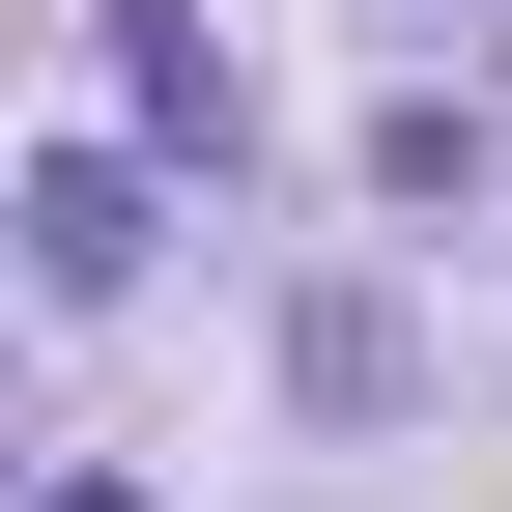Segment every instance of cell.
<instances>
[{"instance_id":"obj_1","label":"cell","mask_w":512,"mask_h":512,"mask_svg":"<svg viewBox=\"0 0 512 512\" xmlns=\"http://www.w3.org/2000/svg\"><path fill=\"white\" fill-rule=\"evenodd\" d=\"M114 114H143L171 171H228V143H256V86H228V29H200V0H114Z\"/></svg>"},{"instance_id":"obj_2","label":"cell","mask_w":512,"mask_h":512,"mask_svg":"<svg viewBox=\"0 0 512 512\" xmlns=\"http://www.w3.org/2000/svg\"><path fill=\"white\" fill-rule=\"evenodd\" d=\"M29 285H143V171H114V143L29 171Z\"/></svg>"},{"instance_id":"obj_3","label":"cell","mask_w":512,"mask_h":512,"mask_svg":"<svg viewBox=\"0 0 512 512\" xmlns=\"http://www.w3.org/2000/svg\"><path fill=\"white\" fill-rule=\"evenodd\" d=\"M29 512H143V484H29Z\"/></svg>"}]
</instances>
